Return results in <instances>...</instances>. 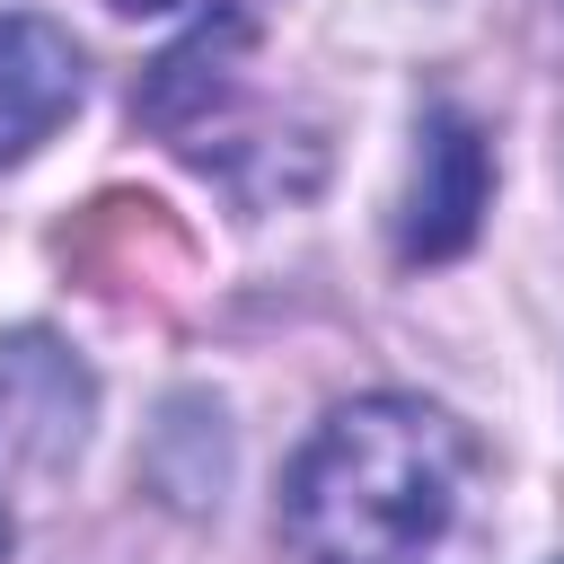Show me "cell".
<instances>
[{"label":"cell","instance_id":"6da1fadb","mask_svg":"<svg viewBox=\"0 0 564 564\" xmlns=\"http://www.w3.org/2000/svg\"><path fill=\"white\" fill-rule=\"evenodd\" d=\"M476 441L423 397H352L335 405L291 476H282V538L300 564H432L467 511Z\"/></svg>","mask_w":564,"mask_h":564},{"label":"cell","instance_id":"7a4b0ae2","mask_svg":"<svg viewBox=\"0 0 564 564\" xmlns=\"http://www.w3.org/2000/svg\"><path fill=\"white\" fill-rule=\"evenodd\" d=\"M494 203V150L485 132L458 115V106H423V132H414V185H405V220H397V247L405 264H441L476 238Z\"/></svg>","mask_w":564,"mask_h":564},{"label":"cell","instance_id":"3957f363","mask_svg":"<svg viewBox=\"0 0 564 564\" xmlns=\"http://www.w3.org/2000/svg\"><path fill=\"white\" fill-rule=\"evenodd\" d=\"M79 88H88L79 44L35 9H0V167L35 159L79 115Z\"/></svg>","mask_w":564,"mask_h":564},{"label":"cell","instance_id":"277c9868","mask_svg":"<svg viewBox=\"0 0 564 564\" xmlns=\"http://www.w3.org/2000/svg\"><path fill=\"white\" fill-rule=\"evenodd\" d=\"M0 555H9V494H0Z\"/></svg>","mask_w":564,"mask_h":564},{"label":"cell","instance_id":"5b68a950","mask_svg":"<svg viewBox=\"0 0 564 564\" xmlns=\"http://www.w3.org/2000/svg\"><path fill=\"white\" fill-rule=\"evenodd\" d=\"M115 9H167V0H115Z\"/></svg>","mask_w":564,"mask_h":564}]
</instances>
